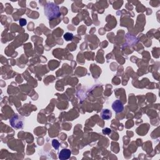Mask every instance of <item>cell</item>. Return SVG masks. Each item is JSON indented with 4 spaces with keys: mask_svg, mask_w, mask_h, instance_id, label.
I'll return each instance as SVG.
<instances>
[{
    "mask_svg": "<svg viewBox=\"0 0 160 160\" xmlns=\"http://www.w3.org/2000/svg\"><path fill=\"white\" fill-rule=\"evenodd\" d=\"M101 116L103 119L108 120L112 116V113L108 109H104L101 113Z\"/></svg>",
    "mask_w": 160,
    "mask_h": 160,
    "instance_id": "5b68a950",
    "label": "cell"
},
{
    "mask_svg": "<svg viewBox=\"0 0 160 160\" xmlns=\"http://www.w3.org/2000/svg\"><path fill=\"white\" fill-rule=\"evenodd\" d=\"M112 108L116 113H121L124 110V106L122 102L119 100H115L112 104Z\"/></svg>",
    "mask_w": 160,
    "mask_h": 160,
    "instance_id": "3957f363",
    "label": "cell"
},
{
    "mask_svg": "<svg viewBox=\"0 0 160 160\" xmlns=\"http://www.w3.org/2000/svg\"><path fill=\"white\" fill-rule=\"evenodd\" d=\"M10 123L12 127L16 129L22 128L23 125V121L19 118V116L17 115L12 117L11 119L10 120Z\"/></svg>",
    "mask_w": 160,
    "mask_h": 160,
    "instance_id": "7a4b0ae2",
    "label": "cell"
},
{
    "mask_svg": "<svg viewBox=\"0 0 160 160\" xmlns=\"http://www.w3.org/2000/svg\"><path fill=\"white\" fill-rule=\"evenodd\" d=\"M45 14L50 20L57 18L60 16V8L54 3L48 2L45 6Z\"/></svg>",
    "mask_w": 160,
    "mask_h": 160,
    "instance_id": "6da1fadb",
    "label": "cell"
},
{
    "mask_svg": "<svg viewBox=\"0 0 160 160\" xmlns=\"http://www.w3.org/2000/svg\"><path fill=\"white\" fill-rule=\"evenodd\" d=\"M52 145H53L54 149L58 150V148H59L60 144L57 140H53V141H52Z\"/></svg>",
    "mask_w": 160,
    "mask_h": 160,
    "instance_id": "52a82bcc",
    "label": "cell"
},
{
    "mask_svg": "<svg viewBox=\"0 0 160 160\" xmlns=\"http://www.w3.org/2000/svg\"><path fill=\"white\" fill-rule=\"evenodd\" d=\"M26 24H27V21H26V20L25 19H23V18H22V19H20V24L21 26H25Z\"/></svg>",
    "mask_w": 160,
    "mask_h": 160,
    "instance_id": "9c48e42d",
    "label": "cell"
},
{
    "mask_svg": "<svg viewBox=\"0 0 160 160\" xmlns=\"http://www.w3.org/2000/svg\"><path fill=\"white\" fill-rule=\"evenodd\" d=\"M71 155V152L68 149H63L59 153V158L61 160L68 159Z\"/></svg>",
    "mask_w": 160,
    "mask_h": 160,
    "instance_id": "277c9868",
    "label": "cell"
},
{
    "mask_svg": "<svg viewBox=\"0 0 160 160\" xmlns=\"http://www.w3.org/2000/svg\"><path fill=\"white\" fill-rule=\"evenodd\" d=\"M111 133V130L110 128H106L103 130V133L104 134H110Z\"/></svg>",
    "mask_w": 160,
    "mask_h": 160,
    "instance_id": "ba28073f",
    "label": "cell"
},
{
    "mask_svg": "<svg viewBox=\"0 0 160 160\" xmlns=\"http://www.w3.org/2000/svg\"><path fill=\"white\" fill-rule=\"evenodd\" d=\"M63 38L67 41H71V40L73 38V35L72 33H66L64 35Z\"/></svg>",
    "mask_w": 160,
    "mask_h": 160,
    "instance_id": "8992f818",
    "label": "cell"
}]
</instances>
